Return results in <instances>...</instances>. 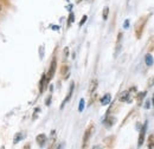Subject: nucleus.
Returning a JSON list of instances; mask_svg holds the SVG:
<instances>
[{"label":"nucleus","mask_w":154,"mask_h":149,"mask_svg":"<svg viewBox=\"0 0 154 149\" xmlns=\"http://www.w3.org/2000/svg\"><path fill=\"white\" fill-rule=\"evenodd\" d=\"M148 148H154V135H149L148 137Z\"/></svg>","instance_id":"11"},{"label":"nucleus","mask_w":154,"mask_h":149,"mask_svg":"<svg viewBox=\"0 0 154 149\" xmlns=\"http://www.w3.org/2000/svg\"><path fill=\"white\" fill-rule=\"evenodd\" d=\"M146 130H147V123L143 124V127L141 128L140 131V135H139V141H137V146L141 147L143 144V141H145V135H146Z\"/></svg>","instance_id":"2"},{"label":"nucleus","mask_w":154,"mask_h":149,"mask_svg":"<svg viewBox=\"0 0 154 149\" xmlns=\"http://www.w3.org/2000/svg\"><path fill=\"white\" fill-rule=\"evenodd\" d=\"M110 102V95H106L103 98H102V101H101V103L103 104V105H106V104H108Z\"/></svg>","instance_id":"10"},{"label":"nucleus","mask_w":154,"mask_h":149,"mask_svg":"<svg viewBox=\"0 0 154 149\" xmlns=\"http://www.w3.org/2000/svg\"><path fill=\"white\" fill-rule=\"evenodd\" d=\"M148 19V17H143V18H141L137 23H136V25H135V35H136V38L137 39H140L141 36H142V31H143V27H145V25H146V20Z\"/></svg>","instance_id":"1"},{"label":"nucleus","mask_w":154,"mask_h":149,"mask_svg":"<svg viewBox=\"0 0 154 149\" xmlns=\"http://www.w3.org/2000/svg\"><path fill=\"white\" fill-rule=\"evenodd\" d=\"M149 107H151V102H149V101H147V102H146V107H145V108H146V109H148Z\"/></svg>","instance_id":"19"},{"label":"nucleus","mask_w":154,"mask_h":149,"mask_svg":"<svg viewBox=\"0 0 154 149\" xmlns=\"http://www.w3.org/2000/svg\"><path fill=\"white\" fill-rule=\"evenodd\" d=\"M153 104H154V98H153Z\"/></svg>","instance_id":"21"},{"label":"nucleus","mask_w":154,"mask_h":149,"mask_svg":"<svg viewBox=\"0 0 154 149\" xmlns=\"http://www.w3.org/2000/svg\"><path fill=\"white\" fill-rule=\"evenodd\" d=\"M56 65H57V63H56V59H54V60H52V63H51V65H50V70H49V74H46V77H48V81H50V79L54 77V74H55V71H56Z\"/></svg>","instance_id":"3"},{"label":"nucleus","mask_w":154,"mask_h":149,"mask_svg":"<svg viewBox=\"0 0 154 149\" xmlns=\"http://www.w3.org/2000/svg\"><path fill=\"white\" fill-rule=\"evenodd\" d=\"M74 19H75V16H74V13H70V16H69V19H68V26H70V25L72 24Z\"/></svg>","instance_id":"13"},{"label":"nucleus","mask_w":154,"mask_h":149,"mask_svg":"<svg viewBox=\"0 0 154 149\" xmlns=\"http://www.w3.org/2000/svg\"><path fill=\"white\" fill-rule=\"evenodd\" d=\"M48 83H49V81H48V77H46V74H43L42 76V79H40V93H43L44 91V89L46 88V85H48Z\"/></svg>","instance_id":"5"},{"label":"nucleus","mask_w":154,"mask_h":149,"mask_svg":"<svg viewBox=\"0 0 154 149\" xmlns=\"http://www.w3.org/2000/svg\"><path fill=\"white\" fill-rule=\"evenodd\" d=\"M83 109H84V99H81V102H79V107H78V110H79V111H83Z\"/></svg>","instance_id":"15"},{"label":"nucleus","mask_w":154,"mask_h":149,"mask_svg":"<svg viewBox=\"0 0 154 149\" xmlns=\"http://www.w3.org/2000/svg\"><path fill=\"white\" fill-rule=\"evenodd\" d=\"M108 13H109V8L104 7V10H103V19L104 20H107V18H108Z\"/></svg>","instance_id":"14"},{"label":"nucleus","mask_w":154,"mask_h":149,"mask_svg":"<svg viewBox=\"0 0 154 149\" xmlns=\"http://www.w3.org/2000/svg\"><path fill=\"white\" fill-rule=\"evenodd\" d=\"M123 26H125V29H127V27L129 26V20H126V23H125V25H123Z\"/></svg>","instance_id":"18"},{"label":"nucleus","mask_w":154,"mask_h":149,"mask_svg":"<svg viewBox=\"0 0 154 149\" xmlns=\"http://www.w3.org/2000/svg\"><path fill=\"white\" fill-rule=\"evenodd\" d=\"M120 101H121V102H128V101H129V91H125V93H121Z\"/></svg>","instance_id":"7"},{"label":"nucleus","mask_w":154,"mask_h":149,"mask_svg":"<svg viewBox=\"0 0 154 149\" xmlns=\"http://www.w3.org/2000/svg\"><path fill=\"white\" fill-rule=\"evenodd\" d=\"M143 96H146V91H142L141 93H139V103L143 99Z\"/></svg>","instance_id":"16"},{"label":"nucleus","mask_w":154,"mask_h":149,"mask_svg":"<svg viewBox=\"0 0 154 149\" xmlns=\"http://www.w3.org/2000/svg\"><path fill=\"white\" fill-rule=\"evenodd\" d=\"M96 85H97V81H93L91 82V85H90V89H89V93H94L95 91V89H96Z\"/></svg>","instance_id":"12"},{"label":"nucleus","mask_w":154,"mask_h":149,"mask_svg":"<svg viewBox=\"0 0 154 149\" xmlns=\"http://www.w3.org/2000/svg\"><path fill=\"white\" fill-rule=\"evenodd\" d=\"M85 20H87V16H84V17H83V18H82V20H81V23H79V25H81V26H82V25H83V24H84V23H85Z\"/></svg>","instance_id":"17"},{"label":"nucleus","mask_w":154,"mask_h":149,"mask_svg":"<svg viewBox=\"0 0 154 149\" xmlns=\"http://www.w3.org/2000/svg\"><path fill=\"white\" fill-rule=\"evenodd\" d=\"M145 62H146V64H147L148 66H152V65H153V63H154L153 56H152L151 53H147L146 57H145Z\"/></svg>","instance_id":"6"},{"label":"nucleus","mask_w":154,"mask_h":149,"mask_svg":"<svg viewBox=\"0 0 154 149\" xmlns=\"http://www.w3.org/2000/svg\"><path fill=\"white\" fill-rule=\"evenodd\" d=\"M0 11H1V6H0Z\"/></svg>","instance_id":"20"},{"label":"nucleus","mask_w":154,"mask_h":149,"mask_svg":"<svg viewBox=\"0 0 154 149\" xmlns=\"http://www.w3.org/2000/svg\"><path fill=\"white\" fill-rule=\"evenodd\" d=\"M72 91H74V83L71 84V87H70V91H69V93H68V96H66V98H65V101L63 102V104H62V107H60V108H63V107H64V104H65V103H66V102H68V101H69V99L71 98V95H72Z\"/></svg>","instance_id":"8"},{"label":"nucleus","mask_w":154,"mask_h":149,"mask_svg":"<svg viewBox=\"0 0 154 149\" xmlns=\"http://www.w3.org/2000/svg\"><path fill=\"white\" fill-rule=\"evenodd\" d=\"M94 130V128L93 127H89L87 131H85V134H84V138H83V147H85L87 146V142H88V140H89V137H90V135H91V132Z\"/></svg>","instance_id":"4"},{"label":"nucleus","mask_w":154,"mask_h":149,"mask_svg":"<svg viewBox=\"0 0 154 149\" xmlns=\"http://www.w3.org/2000/svg\"><path fill=\"white\" fill-rule=\"evenodd\" d=\"M45 140H46V137H45V135H44V134L39 135L38 137H37V142H38L40 146H43V144L45 143Z\"/></svg>","instance_id":"9"}]
</instances>
